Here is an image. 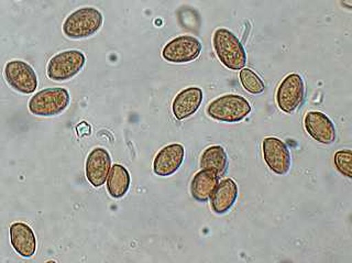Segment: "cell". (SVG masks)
Instances as JSON below:
<instances>
[{
    "label": "cell",
    "mask_w": 352,
    "mask_h": 263,
    "mask_svg": "<svg viewBox=\"0 0 352 263\" xmlns=\"http://www.w3.org/2000/svg\"><path fill=\"white\" fill-rule=\"evenodd\" d=\"M214 53L220 62L231 71H240L247 64V52L238 36L228 29L219 28L212 38Z\"/></svg>",
    "instance_id": "cell-1"
},
{
    "label": "cell",
    "mask_w": 352,
    "mask_h": 263,
    "mask_svg": "<svg viewBox=\"0 0 352 263\" xmlns=\"http://www.w3.org/2000/svg\"><path fill=\"white\" fill-rule=\"evenodd\" d=\"M108 194L116 200L124 198L129 191L131 178L129 171L124 165H115L110 167L107 178Z\"/></svg>",
    "instance_id": "cell-18"
},
{
    "label": "cell",
    "mask_w": 352,
    "mask_h": 263,
    "mask_svg": "<svg viewBox=\"0 0 352 263\" xmlns=\"http://www.w3.org/2000/svg\"><path fill=\"white\" fill-rule=\"evenodd\" d=\"M5 78L18 93H34L38 88V76L32 66L21 60L10 61L5 66Z\"/></svg>",
    "instance_id": "cell-8"
},
{
    "label": "cell",
    "mask_w": 352,
    "mask_h": 263,
    "mask_svg": "<svg viewBox=\"0 0 352 263\" xmlns=\"http://www.w3.org/2000/svg\"><path fill=\"white\" fill-rule=\"evenodd\" d=\"M203 45L192 36H179L163 48L162 58L170 63H190L201 55Z\"/></svg>",
    "instance_id": "cell-7"
},
{
    "label": "cell",
    "mask_w": 352,
    "mask_h": 263,
    "mask_svg": "<svg viewBox=\"0 0 352 263\" xmlns=\"http://www.w3.org/2000/svg\"><path fill=\"white\" fill-rule=\"evenodd\" d=\"M203 170L212 171L218 178L225 176L228 169V156L220 145H212L204 151L199 162Z\"/></svg>",
    "instance_id": "cell-17"
},
{
    "label": "cell",
    "mask_w": 352,
    "mask_h": 263,
    "mask_svg": "<svg viewBox=\"0 0 352 263\" xmlns=\"http://www.w3.org/2000/svg\"><path fill=\"white\" fill-rule=\"evenodd\" d=\"M304 127L307 134L322 145H333L337 138L333 121L320 112H308L304 118Z\"/></svg>",
    "instance_id": "cell-11"
},
{
    "label": "cell",
    "mask_w": 352,
    "mask_h": 263,
    "mask_svg": "<svg viewBox=\"0 0 352 263\" xmlns=\"http://www.w3.org/2000/svg\"><path fill=\"white\" fill-rule=\"evenodd\" d=\"M218 182L219 178L214 173L201 169L199 172L196 173L190 183V194L192 198L201 203H206Z\"/></svg>",
    "instance_id": "cell-16"
},
{
    "label": "cell",
    "mask_w": 352,
    "mask_h": 263,
    "mask_svg": "<svg viewBox=\"0 0 352 263\" xmlns=\"http://www.w3.org/2000/svg\"><path fill=\"white\" fill-rule=\"evenodd\" d=\"M10 242L14 251L23 258H31L36 253V235L25 222H14L10 226Z\"/></svg>",
    "instance_id": "cell-15"
},
{
    "label": "cell",
    "mask_w": 352,
    "mask_h": 263,
    "mask_svg": "<svg viewBox=\"0 0 352 263\" xmlns=\"http://www.w3.org/2000/svg\"><path fill=\"white\" fill-rule=\"evenodd\" d=\"M104 18L98 9L84 7L72 12L63 23V32L72 40H82L94 36L102 27Z\"/></svg>",
    "instance_id": "cell-2"
},
{
    "label": "cell",
    "mask_w": 352,
    "mask_h": 263,
    "mask_svg": "<svg viewBox=\"0 0 352 263\" xmlns=\"http://www.w3.org/2000/svg\"><path fill=\"white\" fill-rule=\"evenodd\" d=\"M238 185L232 178H225L218 182L210 195V206L214 214H227L238 198Z\"/></svg>",
    "instance_id": "cell-14"
},
{
    "label": "cell",
    "mask_w": 352,
    "mask_h": 263,
    "mask_svg": "<svg viewBox=\"0 0 352 263\" xmlns=\"http://www.w3.org/2000/svg\"><path fill=\"white\" fill-rule=\"evenodd\" d=\"M333 161L337 170L342 176L348 178H352V151L350 149L337 151Z\"/></svg>",
    "instance_id": "cell-20"
},
{
    "label": "cell",
    "mask_w": 352,
    "mask_h": 263,
    "mask_svg": "<svg viewBox=\"0 0 352 263\" xmlns=\"http://www.w3.org/2000/svg\"><path fill=\"white\" fill-rule=\"evenodd\" d=\"M111 167V158L104 148H95L88 154L86 160L85 172L88 182L94 187H102L107 181Z\"/></svg>",
    "instance_id": "cell-12"
},
{
    "label": "cell",
    "mask_w": 352,
    "mask_h": 263,
    "mask_svg": "<svg viewBox=\"0 0 352 263\" xmlns=\"http://www.w3.org/2000/svg\"><path fill=\"white\" fill-rule=\"evenodd\" d=\"M71 97L65 88H45L31 97L28 107L38 117H55L65 112Z\"/></svg>",
    "instance_id": "cell-4"
},
{
    "label": "cell",
    "mask_w": 352,
    "mask_h": 263,
    "mask_svg": "<svg viewBox=\"0 0 352 263\" xmlns=\"http://www.w3.org/2000/svg\"><path fill=\"white\" fill-rule=\"evenodd\" d=\"M275 97L278 108L283 113H294L305 99V83L302 77L296 73L284 77L278 85Z\"/></svg>",
    "instance_id": "cell-6"
},
{
    "label": "cell",
    "mask_w": 352,
    "mask_h": 263,
    "mask_svg": "<svg viewBox=\"0 0 352 263\" xmlns=\"http://www.w3.org/2000/svg\"><path fill=\"white\" fill-rule=\"evenodd\" d=\"M239 77L242 86L248 93L252 94V95H258V94L263 93L264 90H265L263 81L252 70L241 69Z\"/></svg>",
    "instance_id": "cell-19"
},
{
    "label": "cell",
    "mask_w": 352,
    "mask_h": 263,
    "mask_svg": "<svg viewBox=\"0 0 352 263\" xmlns=\"http://www.w3.org/2000/svg\"><path fill=\"white\" fill-rule=\"evenodd\" d=\"M77 132H78V136H88V134H91V127L88 126L86 123H82L80 126L77 127Z\"/></svg>",
    "instance_id": "cell-21"
},
{
    "label": "cell",
    "mask_w": 352,
    "mask_h": 263,
    "mask_svg": "<svg viewBox=\"0 0 352 263\" xmlns=\"http://www.w3.org/2000/svg\"><path fill=\"white\" fill-rule=\"evenodd\" d=\"M206 113L214 120L236 124L251 113V106L245 97L227 94L209 103Z\"/></svg>",
    "instance_id": "cell-3"
},
{
    "label": "cell",
    "mask_w": 352,
    "mask_h": 263,
    "mask_svg": "<svg viewBox=\"0 0 352 263\" xmlns=\"http://www.w3.org/2000/svg\"><path fill=\"white\" fill-rule=\"evenodd\" d=\"M185 149L179 143L165 145L154 158L153 172L155 176L168 178L179 171L184 161Z\"/></svg>",
    "instance_id": "cell-10"
},
{
    "label": "cell",
    "mask_w": 352,
    "mask_h": 263,
    "mask_svg": "<svg viewBox=\"0 0 352 263\" xmlns=\"http://www.w3.org/2000/svg\"><path fill=\"white\" fill-rule=\"evenodd\" d=\"M263 159L270 170L278 176H285L291 169V154L285 143L275 137H267L262 143Z\"/></svg>",
    "instance_id": "cell-9"
},
{
    "label": "cell",
    "mask_w": 352,
    "mask_h": 263,
    "mask_svg": "<svg viewBox=\"0 0 352 263\" xmlns=\"http://www.w3.org/2000/svg\"><path fill=\"white\" fill-rule=\"evenodd\" d=\"M84 53L78 50H69L54 55L47 64V76L55 82H64L76 76L85 65Z\"/></svg>",
    "instance_id": "cell-5"
},
{
    "label": "cell",
    "mask_w": 352,
    "mask_h": 263,
    "mask_svg": "<svg viewBox=\"0 0 352 263\" xmlns=\"http://www.w3.org/2000/svg\"><path fill=\"white\" fill-rule=\"evenodd\" d=\"M203 103V91L201 88L192 87L184 88L179 92L172 103V112L174 117L177 120H184L190 118V116L199 109Z\"/></svg>",
    "instance_id": "cell-13"
}]
</instances>
